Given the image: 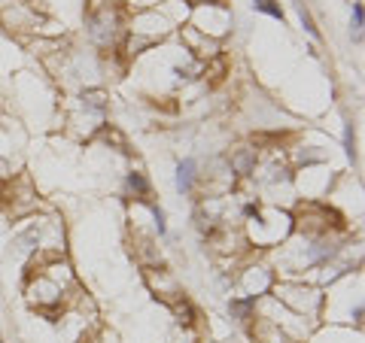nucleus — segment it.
Returning a JSON list of instances; mask_svg holds the SVG:
<instances>
[{"instance_id": "4468645a", "label": "nucleus", "mask_w": 365, "mask_h": 343, "mask_svg": "<svg viewBox=\"0 0 365 343\" xmlns=\"http://www.w3.org/2000/svg\"><path fill=\"white\" fill-rule=\"evenodd\" d=\"M250 328H253V337H256L259 343H302V340L289 337V334H287V331H283L280 325H274L271 319L259 316V313H256L253 322H250Z\"/></svg>"}, {"instance_id": "ddd939ff", "label": "nucleus", "mask_w": 365, "mask_h": 343, "mask_svg": "<svg viewBox=\"0 0 365 343\" xmlns=\"http://www.w3.org/2000/svg\"><path fill=\"white\" fill-rule=\"evenodd\" d=\"M225 162H228V167H232L235 176L250 179V174H253V167H256V162H259V146H256V143L237 146V149H232V152L225 155Z\"/></svg>"}, {"instance_id": "39448f33", "label": "nucleus", "mask_w": 365, "mask_h": 343, "mask_svg": "<svg viewBox=\"0 0 365 343\" xmlns=\"http://www.w3.org/2000/svg\"><path fill=\"white\" fill-rule=\"evenodd\" d=\"M86 33L95 49L104 55L119 52V43L125 37V19H122V6L110 4V6H98V9H86Z\"/></svg>"}, {"instance_id": "393cba45", "label": "nucleus", "mask_w": 365, "mask_h": 343, "mask_svg": "<svg viewBox=\"0 0 365 343\" xmlns=\"http://www.w3.org/2000/svg\"><path fill=\"white\" fill-rule=\"evenodd\" d=\"M0 343H4V340H0Z\"/></svg>"}, {"instance_id": "0eeeda50", "label": "nucleus", "mask_w": 365, "mask_h": 343, "mask_svg": "<svg viewBox=\"0 0 365 343\" xmlns=\"http://www.w3.org/2000/svg\"><path fill=\"white\" fill-rule=\"evenodd\" d=\"M277 283V273H274L271 261H250V265H244L241 270H237L235 277V289L241 298H265V295L271 292V285Z\"/></svg>"}, {"instance_id": "b1692460", "label": "nucleus", "mask_w": 365, "mask_h": 343, "mask_svg": "<svg viewBox=\"0 0 365 343\" xmlns=\"http://www.w3.org/2000/svg\"><path fill=\"white\" fill-rule=\"evenodd\" d=\"M79 343H95V340H88V337H86V340H79Z\"/></svg>"}, {"instance_id": "a211bd4d", "label": "nucleus", "mask_w": 365, "mask_h": 343, "mask_svg": "<svg viewBox=\"0 0 365 343\" xmlns=\"http://www.w3.org/2000/svg\"><path fill=\"white\" fill-rule=\"evenodd\" d=\"M170 313H174L177 319H180V322L182 325H192V322H195V307H192L189 304V298H186V295H182V298L180 301H174V304H170Z\"/></svg>"}, {"instance_id": "6ab92c4d", "label": "nucleus", "mask_w": 365, "mask_h": 343, "mask_svg": "<svg viewBox=\"0 0 365 343\" xmlns=\"http://www.w3.org/2000/svg\"><path fill=\"white\" fill-rule=\"evenodd\" d=\"M150 225H153L155 237H168V216L162 207H155V204H150Z\"/></svg>"}, {"instance_id": "5701e85b", "label": "nucleus", "mask_w": 365, "mask_h": 343, "mask_svg": "<svg viewBox=\"0 0 365 343\" xmlns=\"http://www.w3.org/2000/svg\"><path fill=\"white\" fill-rule=\"evenodd\" d=\"M186 6H201V4H210V0H182Z\"/></svg>"}, {"instance_id": "7ed1b4c3", "label": "nucleus", "mask_w": 365, "mask_h": 343, "mask_svg": "<svg viewBox=\"0 0 365 343\" xmlns=\"http://www.w3.org/2000/svg\"><path fill=\"white\" fill-rule=\"evenodd\" d=\"M244 225H247V234H244L247 243L265 249V253L277 249L283 240L292 234V216H289V210H283V207H265V204H262L253 219H247Z\"/></svg>"}, {"instance_id": "4be33fe9", "label": "nucleus", "mask_w": 365, "mask_h": 343, "mask_svg": "<svg viewBox=\"0 0 365 343\" xmlns=\"http://www.w3.org/2000/svg\"><path fill=\"white\" fill-rule=\"evenodd\" d=\"M299 21H302V28H304L307 33H311V37H314V40H319V28H317V21H314V16H311V13H307V6H304V4H299Z\"/></svg>"}, {"instance_id": "20e7f679", "label": "nucleus", "mask_w": 365, "mask_h": 343, "mask_svg": "<svg viewBox=\"0 0 365 343\" xmlns=\"http://www.w3.org/2000/svg\"><path fill=\"white\" fill-rule=\"evenodd\" d=\"M271 298L283 304L289 313L295 316H304L317 322L319 313H323V289L314 283H304V280H277L271 285Z\"/></svg>"}, {"instance_id": "aec40b11", "label": "nucleus", "mask_w": 365, "mask_h": 343, "mask_svg": "<svg viewBox=\"0 0 365 343\" xmlns=\"http://www.w3.org/2000/svg\"><path fill=\"white\" fill-rule=\"evenodd\" d=\"M253 9H256V13H265V16H271V19L283 21V9H280L277 0H253Z\"/></svg>"}, {"instance_id": "f03ea898", "label": "nucleus", "mask_w": 365, "mask_h": 343, "mask_svg": "<svg viewBox=\"0 0 365 343\" xmlns=\"http://www.w3.org/2000/svg\"><path fill=\"white\" fill-rule=\"evenodd\" d=\"M289 216H292V234L302 237H329L344 231V216L332 204L323 201H299L289 210Z\"/></svg>"}, {"instance_id": "f8f14e48", "label": "nucleus", "mask_w": 365, "mask_h": 343, "mask_svg": "<svg viewBox=\"0 0 365 343\" xmlns=\"http://www.w3.org/2000/svg\"><path fill=\"white\" fill-rule=\"evenodd\" d=\"M198 174H201V167H198V162H195L192 155H186V158H180V162H177L174 189H177L180 198H192V194H195V189H198Z\"/></svg>"}, {"instance_id": "dca6fc26", "label": "nucleus", "mask_w": 365, "mask_h": 343, "mask_svg": "<svg viewBox=\"0 0 365 343\" xmlns=\"http://www.w3.org/2000/svg\"><path fill=\"white\" fill-rule=\"evenodd\" d=\"M125 191H128V198H134V201L150 204V198H153V182L146 179L143 170H128V174H125Z\"/></svg>"}, {"instance_id": "9b49d317", "label": "nucleus", "mask_w": 365, "mask_h": 343, "mask_svg": "<svg viewBox=\"0 0 365 343\" xmlns=\"http://www.w3.org/2000/svg\"><path fill=\"white\" fill-rule=\"evenodd\" d=\"M143 280H146V285H150V292L155 295V298H162L168 307L182 298V289H180L177 277L162 265L158 268H143Z\"/></svg>"}, {"instance_id": "6e6552de", "label": "nucleus", "mask_w": 365, "mask_h": 343, "mask_svg": "<svg viewBox=\"0 0 365 343\" xmlns=\"http://www.w3.org/2000/svg\"><path fill=\"white\" fill-rule=\"evenodd\" d=\"M0 198H4L9 216H16V219H25V216L37 213V207H40L37 186L31 182L28 174H21V176H13V179H9L6 186H4V191H0Z\"/></svg>"}, {"instance_id": "f257e3e1", "label": "nucleus", "mask_w": 365, "mask_h": 343, "mask_svg": "<svg viewBox=\"0 0 365 343\" xmlns=\"http://www.w3.org/2000/svg\"><path fill=\"white\" fill-rule=\"evenodd\" d=\"M326 322H347L362 328V273L350 270L323 289V313Z\"/></svg>"}, {"instance_id": "f3484780", "label": "nucleus", "mask_w": 365, "mask_h": 343, "mask_svg": "<svg viewBox=\"0 0 365 343\" xmlns=\"http://www.w3.org/2000/svg\"><path fill=\"white\" fill-rule=\"evenodd\" d=\"M256 307H259L256 298H241V295H232V298H228V316H232L237 325H250L256 319Z\"/></svg>"}, {"instance_id": "9d476101", "label": "nucleus", "mask_w": 365, "mask_h": 343, "mask_svg": "<svg viewBox=\"0 0 365 343\" xmlns=\"http://www.w3.org/2000/svg\"><path fill=\"white\" fill-rule=\"evenodd\" d=\"M180 49L186 55H192L195 61L207 64V61H213V58H220L222 55V43L207 37V33H201L198 28H192V25H180Z\"/></svg>"}, {"instance_id": "2eb2a0df", "label": "nucleus", "mask_w": 365, "mask_h": 343, "mask_svg": "<svg viewBox=\"0 0 365 343\" xmlns=\"http://www.w3.org/2000/svg\"><path fill=\"white\" fill-rule=\"evenodd\" d=\"M289 158H292V167H314V164H329V152L323 146H295L289 149Z\"/></svg>"}, {"instance_id": "412c9836", "label": "nucleus", "mask_w": 365, "mask_h": 343, "mask_svg": "<svg viewBox=\"0 0 365 343\" xmlns=\"http://www.w3.org/2000/svg\"><path fill=\"white\" fill-rule=\"evenodd\" d=\"M344 155H347V162H356V137H353V122H344Z\"/></svg>"}, {"instance_id": "423d86ee", "label": "nucleus", "mask_w": 365, "mask_h": 343, "mask_svg": "<svg viewBox=\"0 0 365 343\" xmlns=\"http://www.w3.org/2000/svg\"><path fill=\"white\" fill-rule=\"evenodd\" d=\"M174 28H177V21L170 19L165 9H158V6H140V9H137V13L131 16L128 25H125V33L143 37V40H150V43L155 46L158 40H165Z\"/></svg>"}, {"instance_id": "1a4fd4ad", "label": "nucleus", "mask_w": 365, "mask_h": 343, "mask_svg": "<svg viewBox=\"0 0 365 343\" xmlns=\"http://www.w3.org/2000/svg\"><path fill=\"white\" fill-rule=\"evenodd\" d=\"M189 25L222 43V37L232 31V13H228V6L222 4V0H210V4L192 6V21Z\"/></svg>"}]
</instances>
